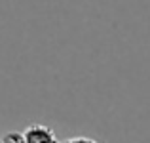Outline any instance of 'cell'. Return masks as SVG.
Wrapping results in <instances>:
<instances>
[{
  "instance_id": "1",
  "label": "cell",
  "mask_w": 150,
  "mask_h": 143,
  "mask_svg": "<svg viewBox=\"0 0 150 143\" xmlns=\"http://www.w3.org/2000/svg\"><path fill=\"white\" fill-rule=\"evenodd\" d=\"M25 143H59L57 134L44 124H29L21 132Z\"/></svg>"
},
{
  "instance_id": "2",
  "label": "cell",
  "mask_w": 150,
  "mask_h": 143,
  "mask_svg": "<svg viewBox=\"0 0 150 143\" xmlns=\"http://www.w3.org/2000/svg\"><path fill=\"white\" fill-rule=\"evenodd\" d=\"M0 143H25V141H23L21 132L11 130V132H6L2 137H0Z\"/></svg>"
},
{
  "instance_id": "3",
  "label": "cell",
  "mask_w": 150,
  "mask_h": 143,
  "mask_svg": "<svg viewBox=\"0 0 150 143\" xmlns=\"http://www.w3.org/2000/svg\"><path fill=\"white\" fill-rule=\"evenodd\" d=\"M59 143H101V141L93 139V137H86V136H76V137H67V139Z\"/></svg>"
}]
</instances>
